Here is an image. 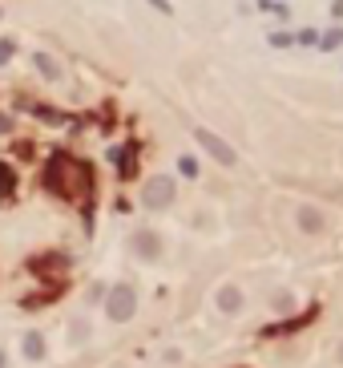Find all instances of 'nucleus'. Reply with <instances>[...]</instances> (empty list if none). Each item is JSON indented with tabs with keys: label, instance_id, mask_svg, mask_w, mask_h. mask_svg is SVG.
I'll list each match as a JSON object with an SVG mask.
<instances>
[{
	"label": "nucleus",
	"instance_id": "1",
	"mask_svg": "<svg viewBox=\"0 0 343 368\" xmlns=\"http://www.w3.org/2000/svg\"><path fill=\"white\" fill-rule=\"evenodd\" d=\"M45 186L53 194L69 199V203H89V194H93V170L81 158H73V154H53L49 166H45Z\"/></svg>",
	"mask_w": 343,
	"mask_h": 368
},
{
	"label": "nucleus",
	"instance_id": "2",
	"mask_svg": "<svg viewBox=\"0 0 343 368\" xmlns=\"http://www.w3.org/2000/svg\"><path fill=\"white\" fill-rule=\"evenodd\" d=\"M134 312H137V292L130 283H113L110 295H105V316L113 324H125V320H134Z\"/></svg>",
	"mask_w": 343,
	"mask_h": 368
},
{
	"label": "nucleus",
	"instance_id": "3",
	"mask_svg": "<svg viewBox=\"0 0 343 368\" xmlns=\"http://www.w3.org/2000/svg\"><path fill=\"white\" fill-rule=\"evenodd\" d=\"M174 194H178V186H174V178L158 174L146 182V191H142V203H146V211H166V206L174 203Z\"/></svg>",
	"mask_w": 343,
	"mask_h": 368
},
{
	"label": "nucleus",
	"instance_id": "4",
	"mask_svg": "<svg viewBox=\"0 0 343 368\" xmlns=\"http://www.w3.org/2000/svg\"><path fill=\"white\" fill-rule=\"evenodd\" d=\"M194 142L210 154V158H214V162H222V166H234V162H238V154H234L231 146H226V142L218 138V134H210V130L198 126V130H194Z\"/></svg>",
	"mask_w": 343,
	"mask_h": 368
},
{
	"label": "nucleus",
	"instance_id": "5",
	"mask_svg": "<svg viewBox=\"0 0 343 368\" xmlns=\"http://www.w3.org/2000/svg\"><path fill=\"white\" fill-rule=\"evenodd\" d=\"M130 247H134L137 259H158V255H162V239L154 235V231H134Z\"/></svg>",
	"mask_w": 343,
	"mask_h": 368
},
{
	"label": "nucleus",
	"instance_id": "6",
	"mask_svg": "<svg viewBox=\"0 0 343 368\" xmlns=\"http://www.w3.org/2000/svg\"><path fill=\"white\" fill-rule=\"evenodd\" d=\"M21 352H25V360H33V364H37V360H45V352H49V348H45V336H41L37 328L25 332V340H21Z\"/></svg>",
	"mask_w": 343,
	"mask_h": 368
},
{
	"label": "nucleus",
	"instance_id": "7",
	"mask_svg": "<svg viewBox=\"0 0 343 368\" xmlns=\"http://www.w3.org/2000/svg\"><path fill=\"white\" fill-rule=\"evenodd\" d=\"M299 231L319 235V231H323V211H315V206H299Z\"/></svg>",
	"mask_w": 343,
	"mask_h": 368
},
{
	"label": "nucleus",
	"instance_id": "8",
	"mask_svg": "<svg viewBox=\"0 0 343 368\" xmlns=\"http://www.w3.org/2000/svg\"><path fill=\"white\" fill-rule=\"evenodd\" d=\"M218 307H222V312H226V316H234V312L243 307V292H238L234 283H226V288H222V292H218Z\"/></svg>",
	"mask_w": 343,
	"mask_h": 368
},
{
	"label": "nucleus",
	"instance_id": "9",
	"mask_svg": "<svg viewBox=\"0 0 343 368\" xmlns=\"http://www.w3.org/2000/svg\"><path fill=\"white\" fill-rule=\"evenodd\" d=\"M33 65H37L41 77H49V81H57V77H61V65L53 61L49 53H33Z\"/></svg>",
	"mask_w": 343,
	"mask_h": 368
},
{
	"label": "nucleus",
	"instance_id": "10",
	"mask_svg": "<svg viewBox=\"0 0 343 368\" xmlns=\"http://www.w3.org/2000/svg\"><path fill=\"white\" fill-rule=\"evenodd\" d=\"M319 45H323V49H339V45H343V28H327Z\"/></svg>",
	"mask_w": 343,
	"mask_h": 368
},
{
	"label": "nucleus",
	"instance_id": "11",
	"mask_svg": "<svg viewBox=\"0 0 343 368\" xmlns=\"http://www.w3.org/2000/svg\"><path fill=\"white\" fill-rule=\"evenodd\" d=\"M13 53H16V41L13 37H0V69L9 65V57H13Z\"/></svg>",
	"mask_w": 343,
	"mask_h": 368
},
{
	"label": "nucleus",
	"instance_id": "12",
	"mask_svg": "<svg viewBox=\"0 0 343 368\" xmlns=\"http://www.w3.org/2000/svg\"><path fill=\"white\" fill-rule=\"evenodd\" d=\"M0 194H4V199L13 194V170H9V166H0Z\"/></svg>",
	"mask_w": 343,
	"mask_h": 368
},
{
	"label": "nucleus",
	"instance_id": "13",
	"mask_svg": "<svg viewBox=\"0 0 343 368\" xmlns=\"http://www.w3.org/2000/svg\"><path fill=\"white\" fill-rule=\"evenodd\" d=\"M178 170H182L186 178H194L198 174V162H194V158H178Z\"/></svg>",
	"mask_w": 343,
	"mask_h": 368
},
{
	"label": "nucleus",
	"instance_id": "14",
	"mask_svg": "<svg viewBox=\"0 0 343 368\" xmlns=\"http://www.w3.org/2000/svg\"><path fill=\"white\" fill-rule=\"evenodd\" d=\"M270 45H275V49H283V45H291V37H287V33H275V37H270Z\"/></svg>",
	"mask_w": 343,
	"mask_h": 368
},
{
	"label": "nucleus",
	"instance_id": "15",
	"mask_svg": "<svg viewBox=\"0 0 343 368\" xmlns=\"http://www.w3.org/2000/svg\"><path fill=\"white\" fill-rule=\"evenodd\" d=\"M149 4H154L158 13H174V4H170V0H149Z\"/></svg>",
	"mask_w": 343,
	"mask_h": 368
},
{
	"label": "nucleus",
	"instance_id": "16",
	"mask_svg": "<svg viewBox=\"0 0 343 368\" xmlns=\"http://www.w3.org/2000/svg\"><path fill=\"white\" fill-rule=\"evenodd\" d=\"M331 13H335V16H343V0H335V4H331Z\"/></svg>",
	"mask_w": 343,
	"mask_h": 368
},
{
	"label": "nucleus",
	"instance_id": "17",
	"mask_svg": "<svg viewBox=\"0 0 343 368\" xmlns=\"http://www.w3.org/2000/svg\"><path fill=\"white\" fill-rule=\"evenodd\" d=\"M9 130H13L9 126V117H0V134H9Z\"/></svg>",
	"mask_w": 343,
	"mask_h": 368
},
{
	"label": "nucleus",
	"instance_id": "18",
	"mask_svg": "<svg viewBox=\"0 0 343 368\" xmlns=\"http://www.w3.org/2000/svg\"><path fill=\"white\" fill-rule=\"evenodd\" d=\"M4 364H9V352H4V348H0V368H4Z\"/></svg>",
	"mask_w": 343,
	"mask_h": 368
},
{
	"label": "nucleus",
	"instance_id": "19",
	"mask_svg": "<svg viewBox=\"0 0 343 368\" xmlns=\"http://www.w3.org/2000/svg\"><path fill=\"white\" fill-rule=\"evenodd\" d=\"M339 360H343V348H339Z\"/></svg>",
	"mask_w": 343,
	"mask_h": 368
}]
</instances>
